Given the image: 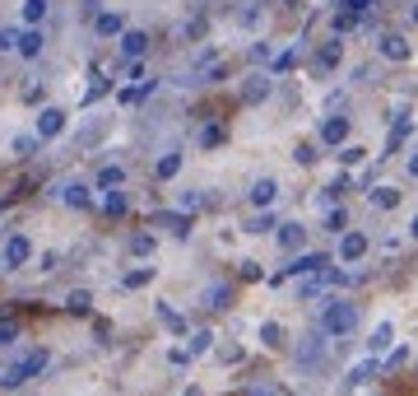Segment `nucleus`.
Returning a JSON list of instances; mask_svg holds the SVG:
<instances>
[{
    "label": "nucleus",
    "instance_id": "7c9ffc66",
    "mask_svg": "<svg viewBox=\"0 0 418 396\" xmlns=\"http://www.w3.org/2000/svg\"><path fill=\"white\" fill-rule=\"evenodd\" d=\"M154 248H158L154 233H135L131 238V252H135V257H154Z\"/></svg>",
    "mask_w": 418,
    "mask_h": 396
},
{
    "label": "nucleus",
    "instance_id": "bb28decb",
    "mask_svg": "<svg viewBox=\"0 0 418 396\" xmlns=\"http://www.w3.org/2000/svg\"><path fill=\"white\" fill-rule=\"evenodd\" d=\"M223 136H228V131H223V126H219V122H205V126H200V145H205V149H214V145H223Z\"/></svg>",
    "mask_w": 418,
    "mask_h": 396
},
{
    "label": "nucleus",
    "instance_id": "a18cd8bd",
    "mask_svg": "<svg viewBox=\"0 0 418 396\" xmlns=\"http://www.w3.org/2000/svg\"><path fill=\"white\" fill-rule=\"evenodd\" d=\"M246 396H279V392L270 383H256V387H246Z\"/></svg>",
    "mask_w": 418,
    "mask_h": 396
},
{
    "label": "nucleus",
    "instance_id": "f8f14e48",
    "mask_svg": "<svg viewBox=\"0 0 418 396\" xmlns=\"http://www.w3.org/2000/svg\"><path fill=\"white\" fill-rule=\"evenodd\" d=\"M367 205H372V210H395V205H400V187H390V182H376L372 192H367Z\"/></svg>",
    "mask_w": 418,
    "mask_h": 396
},
{
    "label": "nucleus",
    "instance_id": "f03ea898",
    "mask_svg": "<svg viewBox=\"0 0 418 396\" xmlns=\"http://www.w3.org/2000/svg\"><path fill=\"white\" fill-rule=\"evenodd\" d=\"M47 363H52V354H47V350H28L19 363H10V368L0 373V387H23V383H33Z\"/></svg>",
    "mask_w": 418,
    "mask_h": 396
},
{
    "label": "nucleus",
    "instance_id": "393cba45",
    "mask_svg": "<svg viewBox=\"0 0 418 396\" xmlns=\"http://www.w3.org/2000/svg\"><path fill=\"white\" fill-rule=\"evenodd\" d=\"M372 373H376V363H372V359H367V363H358V368H349V378H344V392H353V387H363Z\"/></svg>",
    "mask_w": 418,
    "mask_h": 396
},
{
    "label": "nucleus",
    "instance_id": "1a4fd4ad",
    "mask_svg": "<svg viewBox=\"0 0 418 396\" xmlns=\"http://www.w3.org/2000/svg\"><path fill=\"white\" fill-rule=\"evenodd\" d=\"M61 131H66V107H42V112H37V136L56 140Z\"/></svg>",
    "mask_w": 418,
    "mask_h": 396
},
{
    "label": "nucleus",
    "instance_id": "f257e3e1",
    "mask_svg": "<svg viewBox=\"0 0 418 396\" xmlns=\"http://www.w3.org/2000/svg\"><path fill=\"white\" fill-rule=\"evenodd\" d=\"M316 327H321V336H330V340L358 331V303H349V298H326V303H321Z\"/></svg>",
    "mask_w": 418,
    "mask_h": 396
},
{
    "label": "nucleus",
    "instance_id": "37998d69",
    "mask_svg": "<svg viewBox=\"0 0 418 396\" xmlns=\"http://www.w3.org/2000/svg\"><path fill=\"white\" fill-rule=\"evenodd\" d=\"M340 163H349V168H353V163H363V149H358V145H344L340 149Z\"/></svg>",
    "mask_w": 418,
    "mask_h": 396
},
{
    "label": "nucleus",
    "instance_id": "c756f323",
    "mask_svg": "<svg viewBox=\"0 0 418 396\" xmlns=\"http://www.w3.org/2000/svg\"><path fill=\"white\" fill-rule=\"evenodd\" d=\"M405 140H409V122H395V126H390V136H386V154H395Z\"/></svg>",
    "mask_w": 418,
    "mask_h": 396
},
{
    "label": "nucleus",
    "instance_id": "4c0bfd02",
    "mask_svg": "<svg viewBox=\"0 0 418 396\" xmlns=\"http://www.w3.org/2000/svg\"><path fill=\"white\" fill-rule=\"evenodd\" d=\"M205 350H214V331H196L191 336V354H205Z\"/></svg>",
    "mask_w": 418,
    "mask_h": 396
},
{
    "label": "nucleus",
    "instance_id": "c9c22d12",
    "mask_svg": "<svg viewBox=\"0 0 418 396\" xmlns=\"http://www.w3.org/2000/svg\"><path fill=\"white\" fill-rule=\"evenodd\" d=\"M293 66H297V47H293V52H279V57L270 61V70H275V75H284V70H293Z\"/></svg>",
    "mask_w": 418,
    "mask_h": 396
},
{
    "label": "nucleus",
    "instance_id": "ea45409f",
    "mask_svg": "<svg viewBox=\"0 0 418 396\" xmlns=\"http://www.w3.org/2000/svg\"><path fill=\"white\" fill-rule=\"evenodd\" d=\"M344 224H349V215H344V210H326V228H330V233H344Z\"/></svg>",
    "mask_w": 418,
    "mask_h": 396
},
{
    "label": "nucleus",
    "instance_id": "f3484780",
    "mask_svg": "<svg viewBox=\"0 0 418 396\" xmlns=\"http://www.w3.org/2000/svg\"><path fill=\"white\" fill-rule=\"evenodd\" d=\"M154 224L167 228V233H177V238L191 233V215H186V210H177V215H172V210H163V215H154Z\"/></svg>",
    "mask_w": 418,
    "mask_h": 396
},
{
    "label": "nucleus",
    "instance_id": "4be33fe9",
    "mask_svg": "<svg viewBox=\"0 0 418 396\" xmlns=\"http://www.w3.org/2000/svg\"><path fill=\"white\" fill-rule=\"evenodd\" d=\"M126 210H131V201H126V192H117V187H112V192L102 196V215H107V219H121Z\"/></svg>",
    "mask_w": 418,
    "mask_h": 396
},
{
    "label": "nucleus",
    "instance_id": "09e8293b",
    "mask_svg": "<svg viewBox=\"0 0 418 396\" xmlns=\"http://www.w3.org/2000/svg\"><path fill=\"white\" fill-rule=\"evenodd\" d=\"M409 238H414V243H418V215L409 219Z\"/></svg>",
    "mask_w": 418,
    "mask_h": 396
},
{
    "label": "nucleus",
    "instance_id": "49530a36",
    "mask_svg": "<svg viewBox=\"0 0 418 396\" xmlns=\"http://www.w3.org/2000/svg\"><path fill=\"white\" fill-rule=\"evenodd\" d=\"M405 168H409V177H414V182H418V145H414V149H409V158H405Z\"/></svg>",
    "mask_w": 418,
    "mask_h": 396
},
{
    "label": "nucleus",
    "instance_id": "5701e85b",
    "mask_svg": "<svg viewBox=\"0 0 418 396\" xmlns=\"http://www.w3.org/2000/svg\"><path fill=\"white\" fill-rule=\"evenodd\" d=\"M121 182H126L121 163H102V168H98V192H112V187H121Z\"/></svg>",
    "mask_w": 418,
    "mask_h": 396
},
{
    "label": "nucleus",
    "instance_id": "423d86ee",
    "mask_svg": "<svg viewBox=\"0 0 418 396\" xmlns=\"http://www.w3.org/2000/svg\"><path fill=\"white\" fill-rule=\"evenodd\" d=\"M56 196H61V201L70 205V210H88V205H93V192H88V182H61V187H56Z\"/></svg>",
    "mask_w": 418,
    "mask_h": 396
},
{
    "label": "nucleus",
    "instance_id": "6e6552de",
    "mask_svg": "<svg viewBox=\"0 0 418 396\" xmlns=\"http://www.w3.org/2000/svg\"><path fill=\"white\" fill-rule=\"evenodd\" d=\"M376 52H381L386 61H409V57H414V47H409V37H405V33H381Z\"/></svg>",
    "mask_w": 418,
    "mask_h": 396
},
{
    "label": "nucleus",
    "instance_id": "a19ab883",
    "mask_svg": "<svg viewBox=\"0 0 418 396\" xmlns=\"http://www.w3.org/2000/svg\"><path fill=\"white\" fill-rule=\"evenodd\" d=\"M19 33L23 28H0V52H19Z\"/></svg>",
    "mask_w": 418,
    "mask_h": 396
},
{
    "label": "nucleus",
    "instance_id": "58836bf2",
    "mask_svg": "<svg viewBox=\"0 0 418 396\" xmlns=\"http://www.w3.org/2000/svg\"><path fill=\"white\" fill-rule=\"evenodd\" d=\"M270 228H279V224H275V215H256V219H246V233H270Z\"/></svg>",
    "mask_w": 418,
    "mask_h": 396
},
{
    "label": "nucleus",
    "instance_id": "9b49d317",
    "mask_svg": "<svg viewBox=\"0 0 418 396\" xmlns=\"http://www.w3.org/2000/svg\"><path fill=\"white\" fill-rule=\"evenodd\" d=\"M275 196H279V182H275V177H261V182H251L246 201H251L256 210H270V205H275Z\"/></svg>",
    "mask_w": 418,
    "mask_h": 396
},
{
    "label": "nucleus",
    "instance_id": "de8ad7c7",
    "mask_svg": "<svg viewBox=\"0 0 418 396\" xmlns=\"http://www.w3.org/2000/svg\"><path fill=\"white\" fill-rule=\"evenodd\" d=\"M381 252H386V257H395V252H400V238H395V233L381 238Z\"/></svg>",
    "mask_w": 418,
    "mask_h": 396
},
{
    "label": "nucleus",
    "instance_id": "79ce46f5",
    "mask_svg": "<svg viewBox=\"0 0 418 396\" xmlns=\"http://www.w3.org/2000/svg\"><path fill=\"white\" fill-rule=\"evenodd\" d=\"M177 205L191 215V210H200V205H205V196H200V192H181V196H177Z\"/></svg>",
    "mask_w": 418,
    "mask_h": 396
},
{
    "label": "nucleus",
    "instance_id": "2eb2a0df",
    "mask_svg": "<svg viewBox=\"0 0 418 396\" xmlns=\"http://www.w3.org/2000/svg\"><path fill=\"white\" fill-rule=\"evenodd\" d=\"M42 47H47L42 28H23V33H19V57L23 61H37V57H42Z\"/></svg>",
    "mask_w": 418,
    "mask_h": 396
},
{
    "label": "nucleus",
    "instance_id": "72a5a7b5",
    "mask_svg": "<svg viewBox=\"0 0 418 396\" xmlns=\"http://www.w3.org/2000/svg\"><path fill=\"white\" fill-rule=\"evenodd\" d=\"M19 340V322L14 317H0V345H14Z\"/></svg>",
    "mask_w": 418,
    "mask_h": 396
},
{
    "label": "nucleus",
    "instance_id": "4468645a",
    "mask_svg": "<svg viewBox=\"0 0 418 396\" xmlns=\"http://www.w3.org/2000/svg\"><path fill=\"white\" fill-rule=\"evenodd\" d=\"M340 57H344L340 37H330V42H326V47H321V52H316V61H311V66H316V75H330V70L340 66Z\"/></svg>",
    "mask_w": 418,
    "mask_h": 396
},
{
    "label": "nucleus",
    "instance_id": "c03bdc74",
    "mask_svg": "<svg viewBox=\"0 0 418 396\" xmlns=\"http://www.w3.org/2000/svg\"><path fill=\"white\" fill-rule=\"evenodd\" d=\"M237 275H242V280H261V266H256V261H242V271H237Z\"/></svg>",
    "mask_w": 418,
    "mask_h": 396
},
{
    "label": "nucleus",
    "instance_id": "cd10ccee",
    "mask_svg": "<svg viewBox=\"0 0 418 396\" xmlns=\"http://www.w3.org/2000/svg\"><path fill=\"white\" fill-rule=\"evenodd\" d=\"M37 145H42V136H37V131H33V136H14V154H19V158H33Z\"/></svg>",
    "mask_w": 418,
    "mask_h": 396
},
{
    "label": "nucleus",
    "instance_id": "412c9836",
    "mask_svg": "<svg viewBox=\"0 0 418 396\" xmlns=\"http://www.w3.org/2000/svg\"><path fill=\"white\" fill-rule=\"evenodd\" d=\"M232 303V284H209V289H205V308H214V313H223V308H228Z\"/></svg>",
    "mask_w": 418,
    "mask_h": 396
},
{
    "label": "nucleus",
    "instance_id": "6ab92c4d",
    "mask_svg": "<svg viewBox=\"0 0 418 396\" xmlns=\"http://www.w3.org/2000/svg\"><path fill=\"white\" fill-rule=\"evenodd\" d=\"M19 14H23V23H28V28H42V19L52 14V0H23Z\"/></svg>",
    "mask_w": 418,
    "mask_h": 396
},
{
    "label": "nucleus",
    "instance_id": "e433bc0d",
    "mask_svg": "<svg viewBox=\"0 0 418 396\" xmlns=\"http://www.w3.org/2000/svg\"><path fill=\"white\" fill-rule=\"evenodd\" d=\"M158 317H163V322L177 331V336H186V317H181V313H172V308H158Z\"/></svg>",
    "mask_w": 418,
    "mask_h": 396
},
{
    "label": "nucleus",
    "instance_id": "c85d7f7f",
    "mask_svg": "<svg viewBox=\"0 0 418 396\" xmlns=\"http://www.w3.org/2000/svg\"><path fill=\"white\" fill-rule=\"evenodd\" d=\"M261 340L270 350H279V345H284V327H279V322H261Z\"/></svg>",
    "mask_w": 418,
    "mask_h": 396
},
{
    "label": "nucleus",
    "instance_id": "9d476101",
    "mask_svg": "<svg viewBox=\"0 0 418 396\" xmlns=\"http://www.w3.org/2000/svg\"><path fill=\"white\" fill-rule=\"evenodd\" d=\"M349 131H353L349 117H326V122H321V145H344Z\"/></svg>",
    "mask_w": 418,
    "mask_h": 396
},
{
    "label": "nucleus",
    "instance_id": "0eeeda50",
    "mask_svg": "<svg viewBox=\"0 0 418 396\" xmlns=\"http://www.w3.org/2000/svg\"><path fill=\"white\" fill-rule=\"evenodd\" d=\"M363 257H367V233L363 228H349V233L340 238V261L353 266V261H363Z\"/></svg>",
    "mask_w": 418,
    "mask_h": 396
},
{
    "label": "nucleus",
    "instance_id": "473e14b6",
    "mask_svg": "<svg viewBox=\"0 0 418 396\" xmlns=\"http://www.w3.org/2000/svg\"><path fill=\"white\" fill-rule=\"evenodd\" d=\"M66 308L70 313H88V308H93V294H88V289H75V294L66 298Z\"/></svg>",
    "mask_w": 418,
    "mask_h": 396
},
{
    "label": "nucleus",
    "instance_id": "2f4dec72",
    "mask_svg": "<svg viewBox=\"0 0 418 396\" xmlns=\"http://www.w3.org/2000/svg\"><path fill=\"white\" fill-rule=\"evenodd\" d=\"M154 280V266H140V271H126V289H144Z\"/></svg>",
    "mask_w": 418,
    "mask_h": 396
},
{
    "label": "nucleus",
    "instance_id": "f704fd0d",
    "mask_svg": "<svg viewBox=\"0 0 418 396\" xmlns=\"http://www.w3.org/2000/svg\"><path fill=\"white\" fill-rule=\"evenodd\" d=\"M344 10H349L353 19H367V14L376 10V0H344Z\"/></svg>",
    "mask_w": 418,
    "mask_h": 396
},
{
    "label": "nucleus",
    "instance_id": "20e7f679",
    "mask_svg": "<svg viewBox=\"0 0 418 396\" xmlns=\"http://www.w3.org/2000/svg\"><path fill=\"white\" fill-rule=\"evenodd\" d=\"M326 266H330V257H326V252H302V257H297V261H288L284 271H279V275H270V280H275V284H284V280H293V275H311V271H326Z\"/></svg>",
    "mask_w": 418,
    "mask_h": 396
},
{
    "label": "nucleus",
    "instance_id": "dca6fc26",
    "mask_svg": "<svg viewBox=\"0 0 418 396\" xmlns=\"http://www.w3.org/2000/svg\"><path fill=\"white\" fill-rule=\"evenodd\" d=\"M93 28H98V37H121L126 33V19L117 10H102V14H93Z\"/></svg>",
    "mask_w": 418,
    "mask_h": 396
},
{
    "label": "nucleus",
    "instance_id": "ddd939ff",
    "mask_svg": "<svg viewBox=\"0 0 418 396\" xmlns=\"http://www.w3.org/2000/svg\"><path fill=\"white\" fill-rule=\"evenodd\" d=\"M144 52H149V33H140V28H126V33H121V57H126V61H140Z\"/></svg>",
    "mask_w": 418,
    "mask_h": 396
},
{
    "label": "nucleus",
    "instance_id": "39448f33",
    "mask_svg": "<svg viewBox=\"0 0 418 396\" xmlns=\"http://www.w3.org/2000/svg\"><path fill=\"white\" fill-rule=\"evenodd\" d=\"M326 354H330V345H326L321 336H307V340H297V363H302L307 373L326 363Z\"/></svg>",
    "mask_w": 418,
    "mask_h": 396
},
{
    "label": "nucleus",
    "instance_id": "aec40b11",
    "mask_svg": "<svg viewBox=\"0 0 418 396\" xmlns=\"http://www.w3.org/2000/svg\"><path fill=\"white\" fill-rule=\"evenodd\" d=\"M270 98V75H251L242 84V103H265Z\"/></svg>",
    "mask_w": 418,
    "mask_h": 396
},
{
    "label": "nucleus",
    "instance_id": "7ed1b4c3",
    "mask_svg": "<svg viewBox=\"0 0 418 396\" xmlns=\"http://www.w3.org/2000/svg\"><path fill=\"white\" fill-rule=\"evenodd\" d=\"M33 261V238L28 233H10L5 248H0V271H23Z\"/></svg>",
    "mask_w": 418,
    "mask_h": 396
},
{
    "label": "nucleus",
    "instance_id": "a211bd4d",
    "mask_svg": "<svg viewBox=\"0 0 418 396\" xmlns=\"http://www.w3.org/2000/svg\"><path fill=\"white\" fill-rule=\"evenodd\" d=\"M279 248H284V252H302V243H307V228H302V224H279Z\"/></svg>",
    "mask_w": 418,
    "mask_h": 396
},
{
    "label": "nucleus",
    "instance_id": "a878e982",
    "mask_svg": "<svg viewBox=\"0 0 418 396\" xmlns=\"http://www.w3.org/2000/svg\"><path fill=\"white\" fill-rule=\"evenodd\" d=\"M177 173H181V149H167L163 158H158V177H177Z\"/></svg>",
    "mask_w": 418,
    "mask_h": 396
},
{
    "label": "nucleus",
    "instance_id": "b1692460",
    "mask_svg": "<svg viewBox=\"0 0 418 396\" xmlns=\"http://www.w3.org/2000/svg\"><path fill=\"white\" fill-rule=\"evenodd\" d=\"M390 336H395V327H390V322H381V327L372 331V340H367V350H372V354L390 350Z\"/></svg>",
    "mask_w": 418,
    "mask_h": 396
},
{
    "label": "nucleus",
    "instance_id": "8fccbe9b",
    "mask_svg": "<svg viewBox=\"0 0 418 396\" xmlns=\"http://www.w3.org/2000/svg\"><path fill=\"white\" fill-rule=\"evenodd\" d=\"M409 19H414V23H418V0H414V5H409Z\"/></svg>",
    "mask_w": 418,
    "mask_h": 396
}]
</instances>
